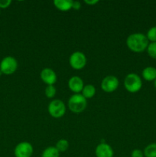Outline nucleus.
Instances as JSON below:
<instances>
[{
  "instance_id": "f3484780",
  "label": "nucleus",
  "mask_w": 156,
  "mask_h": 157,
  "mask_svg": "<svg viewBox=\"0 0 156 157\" xmlns=\"http://www.w3.org/2000/svg\"><path fill=\"white\" fill-rule=\"evenodd\" d=\"M55 147L60 153H63L68 150L69 143L66 139H61L57 142Z\"/></svg>"
},
{
  "instance_id": "dca6fc26",
  "label": "nucleus",
  "mask_w": 156,
  "mask_h": 157,
  "mask_svg": "<svg viewBox=\"0 0 156 157\" xmlns=\"http://www.w3.org/2000/svg\"><path fill=\"white\" fill-rule=\"evenodd\" d=\"M144 156L145 157H156V143L148 144L144 149Z\"/></svg>"
},
{
  "instance_id": "0eeeda50",
  "label": "nucleus",
  "mask_w": 156,
  "mask_h": 157,
  "mask_svg": "<svg viewBox=\"0 0 156 157\" xmlns=\"http://www.w3.org/2000/svg\"><path fill=\"white\" fill-rule=\"evenodd\" d=\"M119 85V79L113 75H108L102 79L101 89L106 93H113L117 90Z\"/></svg>"
},
{
  "instance_id": "1a4fd4ad",
  "label": "nucleus",
  "mask_w": 156,
  "mask_h": 157,
  "mask_svg": "<svg viewBox=\"0 0 156 157\" xmlns=\"http://www.w3.org/2000/svg\"><path fill=\"white\" fill-rule=\"evenodd\" d=\"M40 77L41 81L47 85H54L58 80L57 74L50 67H45L43 69L40 74Z\"/></svg>"
},
{
  "instance_id": "b1692460",
  "label": "nucleus",
  "mask_w": 156,
  "mask_h": 157,
  "mask_svg": "<svg viewBox=\"0 0 156 157\" xmlns=\"http://www.w3.org/2000/svg\"><path fill=\"white\" fill-rule=\"evenodd\" d=\"M84 2L87 5H89V6H93V5H96L99 2L98 0H85Z\"/></svg>"
},
{
  "instance_id": "f03ea898",
  "label": "nucleus",
  "mask_w": 156,
  "mask_h": 157,
  "mask_svg": "<svg viewBox=\"0 0 156 157\" xmlns=\"http://www.w3.org/2000/svg\"><path fill=\"white\" fill-rule=\"evenodd\" d=\"M68 108L74 113H80L86 110L87 101L81 94H73L68 100Z\"/></svg>"
},
{
  "instance_id": "f257e3e1",
  "label": "nucleus",
  "mask_w": 156,
  "mask_h": 157,
  "mask_svg": "<svg viewBox=\"0 0 156 157\" xmlns=\"http://www.w3.org/2000/svg\"><path fill=\"white\" fill-rule=\"evenodd\" d=\"M149 41L146 35L142 33H133L128 35L126 39V45L130 51L135 53H142L147 50Z\"/></svg>"
},
{
  "instance_id": "5701e85b",
  "label": "nucleus",
  "mask_w": 156,
  "mask_h": 157,
  "mask_svg": "<svg viewBox=\"0 0 156 157\" xmlns=\"http://www.w3.org/2000/svg\"><path fill=\"white\" fill-rule=\"evenodd\" d=\"M80 8H81V4L80 2L73 1V2H72V9H75V10H79Z\"/></svg>"
},
{
  "instance_id": "9d476101",
  "label": "nucleus",
  "mask_w": 156,
  "mask_h": 157,
  "mask_svg": "<svg viewBox=\"0 0 156 157\" xmlns=\"http://www.w3.org/2000/svg\"><path fill=\"white\" fill-rule=\"evenodd\" d=\"M95 155L96 157H113L114 152L110 145L106 143H101L95 150Z\"/></svg>"
},
{
  "instance_id": "423d86ee",
  "label": "nucleus",
  "mask_w": 156,
  "mask_h": 157,
  "mask_svg": "<svg viewBox=\"0 0 156 157\" xmlns=\"http://www.w3.org/2000/svg\"><path fill=\"white\" fill-rule=\"evenodd\" d=\"M87 57L81 52H73L69 58V64L70 67L76 71L84 69L87 64Z\"/></svg>"
},
{
  "instance_id": "4be33fe9",
  "label": "nucleus",
  "mask_w": 156,
  "mask_h": 157,
  "mask_svg": "<svg viewBox=\"0 0 156 157\" xmlns=\"http://www.w3.org/2000/svg\"><path fill=\"white\" fill-rule=\"evenodd\" d=\"M12 4L11 0H0V9H7Z\"/></svg>"
},
{
  "instance_id": "9b49d317",
  "label": "nucleus",
  "mask_w": 156,
  "mask_h": 157,
  "mask_svg": "<svg viewBox=\"0 0 156 157\" xmlns=\"http://www.w3.org/2000/svg\"><path fill=\"white\" fill-rule=\"evenodd\" d=\"M69 89L74 94H80L84 87L82 78L79 76H73L68 81Z\"/></svg>"
},
{
  "instance_id": "393cba45",
  "label": "nucleus",
  "mask_w": 156,
  "mask_h": 157,
  "mask_svg": "<svg viewBox=\"0 0 156 157\" xmlns=\"http://www.w3.org/2000/svg\"><path fill=\"white\" fill-rule=\"evenodd\" d=\"M154 88L156 89V79L154 81Z\"/></svg>"
},
{
  "instance_id": "aec40b11",
  "label": "nucleus",
  "mask_w": 156,
  "mask_h": 157,
  "mask_svg": "<svg viewBox=\"0 0 156 157\" xmlns=\"http://www.w3.org/2000/svg\"><path fill=\"white\" fill-rule=\"evenodd\" d=\"M146 51L151 58L156 60V42H149Z\"/></svg>"
},
{
  "instance_id": "412c9836",
  "label": "nucleus",
  "mask_w": 156,
  "mask_h": 157,
  "mask_svg": "<svg viewBox=\"0 0 156 157\" xmlns=\"http://www.w3.org/2000/svg\"><path fill=\"white\" fill-rule=\"evenodd\" d=\"M131 157H145V156H144V153L142 150H139V149H135L132 151Z\"/></svg>"
},
{
  "instance_id": "7ed1b4c3",
  "label": "nucleus",
  "mask_w": 156,
  "mask_h": 157,
  "mask_svg": "<svg viewBox=\"0 0 156 157\" xmlns=\"http://www.w3.org/2000/svg\"><path fill=\"white\" fill-rule=\"evenodd\" d=\"M124 87L129 93H137L142 89V81L137 74L130 73L124 79Z\"/></svg>"
},
{
  "instance_id": "f8f14e48",
  "label": "nucleus",
  "mask_w": 156,
  "mask_h": 157,
  "mask_svg": "<svg viewBox=\"0 0 156 157\" xmlns=\"http://www.w3.org/2000/svg\"><path fill=\"white\" fill-rule=\"evenodd\" d=\"M142 75L146 81H154L156 79V68L152 66L145 67L142 70Z\"/></svg>"
},
{
  "instance_id": "a211bd4d",
  "label": "nucleus",
  "mask_w": 156,
  "mask_h": 157,
  "mask_svg": "<svg viewBox=\"0 0 156 157\" xmlns=\"http://www.w3.org/2000/svg\"><path fill=\"white\" fill-rule=\"evenodd\" d=\"M56 87L54 85H47L44 89V94L47 98H54L56 95Z\"/></svg>"
},
{
  "instance_id": "6e6552de",
  "label": "nucleus",
  "mask_w": 156,
  "mask_h": 157,
  "mask_svg": "<svg viewBox=\"0 0 156 157\" xmlns=\"http://www.w3.org/2000/svg\"><path fill=\"white\" fill-rule=\"evenodd\" d=\"M34 148L32 144L26 141L17 144L14 150V155L15 157H32Z\"/></svg>"
},
{
  "instance_id": "6ab92c4d",
  "label": "nucleus",
  "mask_w": 156,
  "mask_h": 157,
  "mask_svg": "<svg viewBox=\"0 0 156 157\" xmlns=\"http://www.w3.org/2000/svg\"><path fill=\"white\" fill-rule=\"evenodd\" d=\"M146 37L150 42H156V26H153L148 29Z\"/></svg>"
},
{
  "instance_id": "2eb2a0df",
  "label": "nucleus",
  "mask_w": 156,
  "mask_h": 157,
  "mask_svg": "<svg viewBox=\"0 0 156 157\" xmlns=\"http://www.w3.org/2000/svg\"><path fill=\"white\" fill-rule=\"evenodd\" d=\"M41 157H60V152L55 147H48L42 152Z\"/></svg>"
},
{
  "instance_id": "20e7f679",
  "label": "nucleus",
  "mask_w": 156,
  "mask_h": 157,
  "mask_svg": "<svg viewBox=\"0 0 156 157\" xmlns=\"http://www.w3.org/2000/svg\"><path fill=\"white\" fill-rule=\"evenodd\" d=\"M48 113L52 117L61 118L66 113V105L61 100L54 99L50 101L47 107Z\"/></svg>"
},
{
  "instance_id": "4468645a",
  "label": "nucleus",
  "mask_w": 156,
  "mask_h": 157,
  "mask_svg": "<svg viewBox=\"0 0 156 157\" xmlns=\"http://www.w3.org/2000/svg\"><path fill=\"white\" fill-rule=\"evenodd\" d=\"M81 94L87 100L90 99V98H93L95 94H96V87L93 84L84 85V88H83L82 91H81Z\"/></svg>"
},
{
  "instance_id": "ddd939ff",
  "label": "nucleus",
  "mask_w": 156,
  "mask_h": 157,
  "mask_svg": "<svg viewBox=\"0 0 156 157\" xmlns=\"http://www.w3.org/2000/svg\"><path fill=\"white\" fill-rule=\"evenodd\" d=\"M72 0H55L54 5L60 11L67 12L72 9Z\"/></svg>"
},
{
  "instance_id": "a878e982",
  "label": "nucleus",
  "mask_w": 156,
  "mask_h": 157,
  "mask_svg": "<svg viewBox=\"0 0 156 157\" xmlns=\"http://www.w3.org/2000/svg\"><path fill=\"white\" fill-rule=\"evenodd\" d=\"M0 14H1V9H0Z\"/></svg>"
},
{
  "instance_id": "39448f33",
  "label": "nucleus",
  "mask_w": 156,
  "mask_h": 157,
  "mask_svg": "<svg viewBox=\"0 0 156 157\" xmlns=\"http://www.w3.org/2000/svg\"><path fill=\"white\" fill-rule=\"evenodd\" d=\"M18 61L12 56H6L0 61V71L5 75H11L18 69Z\"/></svg>"
}]
</instances>
